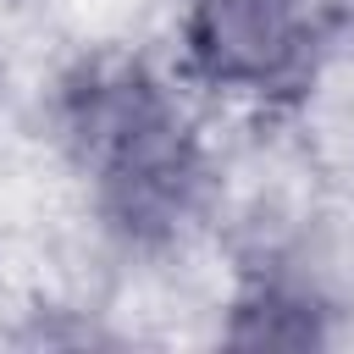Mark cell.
<instances>
[{
  "mask_svg": "<svg viewBox=\"0 0 354 354\" xmlns=\"http://www.w3.org/2000/svg\"><path fill=\"white\" fill-rule=\"evenodd\" d=\"M66 133L122 227L160 232L188 210L199 177L188 122L138 66H94L66 94Z\"/></svg>",
  "mask_w": 354,
  "mask_h": 354,
  "instance_id": "6da1fadb",
  "label": "cell"
},
{
  "mask_svg": "<svg viewBox=\"0 0 354 354\" xmlns=\"http://www.w3.org/2000/svg\"><path fill=\"white\" fill-rule=\"evenodd\" d=\"M326 22L332 0H188V55L205 83L266 94L310 66Z\"/></svg>",
  "mask_w": 354,
  "mask_h": 354,
  "instance_id": "7a4b0ae2",
  "label": "cell"
}]
</instances>
